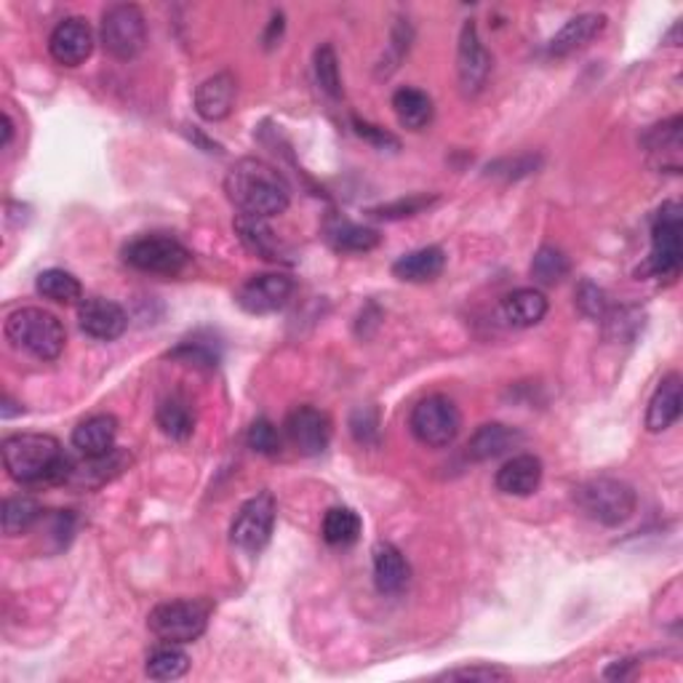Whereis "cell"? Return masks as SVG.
<instances>
[{"instance_id": "30bf717a", "label": "cell", "mask_w": 683, "mask_h": 683, "mask_svg": "<svg viewBox=\"0 0 683 683\" xmlns=\"http://www.w3.org/2000/svg\"><path fill=\"white\" fill-rule=\"evenodd\" d=\"M275 497L270 491L251 497L238 510L236 521L230 526V539L246 553H260L270 543L275 528Z\"/></svg>"}, {"instance_id": "5b68a950", "label": "cell", "mask_w": 683, "mask_h": 683, "mask_svg": "<svg viewBox=\"0 0 683 683\" xmlns=\"http://www.w3.org/2000/svg\"><path fill=\"white\" fill-rule=\"evenodd\" d=\"M577 504L588 519L599 521L603 526H619L636 513L638 497L630 483L601 476L577 489Z\"/></svg>"}, {"instance_id": "836d02e7", "label": "cell", "mask_w": 683, "mask_h": 683, "mask_svg": "<svg viewBox=\"0 0 683 683\" xmlns=\"http://www.w3.org/2000/svg\"><path fill=\"white\" fill-rule=\"evenodd\" d=\"M41 504L33 497H9L3 502V534L5 537H20L41 519Z\"/></svg>"}, {"instance_id": "277c9868", "label": "cell", "mask_w": 683, "mask_h": 683, "mask_svg": "<svg viewBox=\"0 0 683 683\" xmlns=\"http://www.w3.org/2000/svg\"><path fill=\"white\" fill-rule=\"evenodd\" d=\"M212 603L203 599H182L158 603L147 617V627L163 644H193L206 633Z\"/></svg>"}, {"instance_id": "52a82bcc", "label": "cell", "mask_w": 683, "mask_h": 683, "mask_svg": "<svg viewBox=\"0 0 683 683\" xmlns=\"http://www.w3.org/2000/svg\"><path fill=\"white\" fill-rule=\"evenodd\" d=\"M409 428L414 439L428 448H446L457 441L463 414L457 403L446 396H428L411 409Z\"/></svg>"}, {"instance_id": "1f68e13d", "label": "cell", "mask_w": 683, "mask_h": 683, "mask_svg": "<svg viewBox=\"0 0 683 683\" xmlns=\"http://www.w3.org/2000/svg\"><path fill=\"white\" fill-rule=\"evenodd\" d=\"M123 463H126V454L123 452H110L104 457H91L89 463L81 467H72V476L67 478V483L72 486H102L110 481L113 476H118Z\"/></svg>"}, {"instance_id": "ba28073f", "label": "cell", "mask_w": 683, "mask_h": 683, "mask_svg": "<svg viewBox=\"0 0 683 683\" xmlns=\"http://www.w3.org/2000/svg\"><path fill=\"white\" fill-rule=\"evenodd\" d=\"M123 262L139 273L180 275L190 264V251L169 236H141L123 249Z\"/></svg>"}, {"instance_id": "603a6c76", "label": "cell", "mask_w": 683, "mask_h": 683, "mask_svg": "<svg viewBox=\"0 0 683 683\" xmlns=\"http://www.w3.org/2000/svg\"><path fill=\"white\" fill-rule=\"evenodd\" d=\"M446 267V254L439 246H424V249L409 251L392 264V275L406 283H428L435 281Z\"/></svg>"}, {"instance_id": "d6a6232c", "label": "cell", "mask_w": 683, "mask_h": 683, "mask_svg": "<svg viewBox=\"0 0 683 683\" xmlns=\"http://www.w3.org/2000/svg\"><path fill=\"white\" fill-rule=\"evenodd\" d=\"M329 241L334 249L340 251H353V254H363V251L377 249L383 236L372 227H361L353 225V221H337L334 227L329 230Z\"/></svg>"}, {"instance_id": "484cf974", "label": "cell", "mask_w": 683, "mask_h": 683, "mask_svg": "<svg viewBox=\"0 0 683 683\" xmlns=\"http://www.w3.org/2000/svg\"><path fill=\"white\" fill-rule=\"evenodd\" d=\"M236 230L246 249L254 251V254L262 257V260L278 262L283 257V246L278 241V236H275V232L264 225V219L246 217V214H241V217L236 219Z\"/></svg>"}, {"instance_id": "b9f144b4", "label": "cell", "mask_w": 683, "mask_h": 683, "mask_svg": "<svg viewBox=\"0 0 683 683\" xmlns=\"http://www.w3.org/2000/svg\"><path fill=\"white\" fill-rule=\"evenodd\" d=\"M577 305H580L584 316L601 318L606 312V294L599 286H593V283H582L580 292H577Z\"/></svg>"}, {"instance_id": "74e56055", "label": "cell", "mask_w": 683, "mask_h": 683, "mask_svg": "<svg viewBox=\"0 0 683 683\" xmlns=\"http://www.w3.org/2000/svg\"><path fill=\"white\" fill-rule=\"evenodd\" d=\"M246 441H249V448H254L257 454H264V457H275L281 448V435L270 420H257L251 424Z\"/></svg>"}, {"instance_id": "4dcf8cb0", "label": "cell", "mask_w": 683, "mask_h": 683, "mask_svg": "<svg viewBox=\"0 0 683 683\" xmlns=\"http://www.w3.org/2000/svg\"><path fill=\"white\" fill-rule=\"evenodd\" d=\"M190 670V657L180 649V644H166L161 649L152 651L147 657L145 673L152 681H177L182 675H187Z\"/></svg>"}, {"instance_id": "ee69618b", "label": "cell", "mask_w": 683, "mask_h": 683, "mask_svg": "<svg viewBox=\"0 0 683 683\" xmlns=\"http://www.w3.org/2000/svg\"><path fill=\"white\" fill-rule=\"evenodd\" d=\"M0 123H3V139H0V147H9L11 137H14V123H11L9 113L0 115Z\"/></svg>"}, {"instance_id": "d590c367", "label": "cell", "mask_w": 683, "mask_h": 683, "mask_svg": "<svg viewBox=\"0 0 683 683\" xmlns=\"http://www.w3.org/2000/svg\"><path fill=\"white\" fill-rule=\"evenodd\" d=\"M316 78H318V86H321L326 94L340 100L342 96L340 61H337L334 48H331L329 43H323V46L316 52Z\"/></svg>"}, {"instance_id": "f35d334b", "label": "cell", "mask_w": 683, "mask_h": 683, "mask_svg": "<svg viewBox=\"0 0 683 683\" xmlns=\"http://www.w3.org/2000/svg\"><path fill=\"white\" fill-rule=\"evenodd\" d=\"M430 203H435V195H409V198H401L396 203H387V206L372 208L374 217L379 219H403V217H414V214L430 208Z\"/></svg>"}, {"instance_id": "5bb4252c", "label": "cell", "mask_w": 683, "mask_h": 683, "mask_svg": "<svg viewBox=\"0 0 683 683\" xmlns=\"http://www.w3.org/2000/svg\"><path fill=\"white\" fill-rule=\"evenodd\" d=\"M78 326L86 337L100 342H113L126 334L128 316L126 310L113 299L89 297L78 305Z\"/></svg>"}, {"instance_id": "4fadbf2b", "label": "cell", "mask_w": 683, "mask_h": 683, "mask_svg": "<svg viewBox=\"0 0 683 683\" xmlns=\"http://www.w3.org/2000/svg\"><path fill=\"white\" fill-rule=\"evenodd\" d=\"M286 435L292 446L305 457H318L331 443V420L329 414L316 406H297L286 417Z\"/></svg>"}, {"instance_id": "9c48e42d", "label": "cell", "mask_w": 683, "mask_h": 683, "mask_svg": "<svg viewBox=\"0 0 683 683\" xmlns=\"http://www.w3.org/2000/svg\"><path fill=\"white\" fill-rule=\"evenodd\" d=\"M657 278H675L681 273V206L675 201L662 203L651 225V257L646 264Z\"/></svg>"}, {"instance_id": "9a60e30c", "label": "cell", "mask_w": 683, "mask_h": 683, "mask_svg": "<svg viewBox=\"0 0 683 683\" xmlns=\"http://www.w3.org/2000/svg\"><path fill=\"white\" fill-rule=\"evenodd\" d=\"M48 52L57 65L65 67H78L94 52V30L91 24L81 20V16H70V20H61L54 27L52 38H48Z\"/></svg>"}, {"instance_id": "8992f818", "label": "cell", "mask_w": 683, "mask_h": 683, "mask_svg": "<svg viewBox=\"0 0 683 683\" xmlns=\"http://www.w3.org/2000/svg\"><path fill=\"white\" fill-rule=\"evenodd\" d=\"M100 38L104 52L121 61L137 59L147 46V22L139 5L118 3L102 14Z\"/></svg>"}, {"instance_id": "f6af8a7d", "label": "cell", "mask_w": 683, "mask_h": 683, "mask_svg": "<svg viewBox=\"0 0 683 683\" xmlns=\"http://www.w3.org/2000/svg\"><path fill=\"white\" fill-rule=\"evenodd\" d=\"M14 406H16V403H14V401H11V398H9V396H5V398H3V409H0V414H3V420H9V417L20 414V411H22V409H14Z\"/></svg>"}, {"instance_id": "f1b7e54d", "label": "cell", "mask_w": 683, "mask_h": 683, "mask_svg": "<svg viewBox=\"0 0 683 683\" xmlns=\"http://www.w3.org/2000/svg\"><path fill=\"white\" fill-rule=\"evenodd\" d=\"M35 288H38V294L43 299H52V301H57V305H72V301L83 299L81 281H78L72 273H67V270H59V267L43 270V273L38 275V281H35Z\"/></svg>"}, {"instance_id": "7bdbcfd3", "label": "cell", "mask_w": 683, "mask_h": 683, "mask_svg": "<svg viewBox=\"0 0 683 683\" xmlns=\"http://www.w3.org/2000/svg\"><path fill=\"white\" fill-rule=\"evenodd\" d=\"M353 433L361 443H374L377 441V411L374 409H358L353 417Z\"/></svg>"}, {"instance_id": "d6986e66", "label": "cell", "mask_w": 683, "mask_h": 683, "mask_svg": "<svg viewBox=\"0 0 683 683\" xmlns=\"http://www.w3.org/2000/svg\"><path fill=\"white\" fill-rule=\"evenodd\" d=\"M543 463L534 454H519L497 470V489L510 497H528L543 483Z\"/></svg>"}, {"instance_id": "d4e9b609", "label": "cell", "mask_w": 683, "mask_h": 683, "mask_svg": "<svg viewBox=\"0 0 683 683\" xmlns=\"http://www.w3.org/2000/svg\"><path fill=\"white\" fill-rule=\"evenodd\" d=\"M392 110H396L398 123H401L403 128H409V132H422V128H428L435 113L433 100H430L424 91L411 89V86L398 89L396 94H392Z\"/></svg>"}, {"instance_id": "cb8c5ba5", "label": "cell", "mask_w": 683, "mask_h": 683, "mask_svg": "<svg viewBox=\"0 0 683 683\" xmlns=\"http://www.w3.org/2000/svg\"><path fill=\"white\" fill-rule=\"evenodd\" d=\"M547 297L539 288H519V292L508 294L502 301V312L510 326L515 329H532V326L543 323L547 316Z\"/></svg>"}, {"instance_id": "4316f807", "label": "cell", "mask_w": 683, "mask_h": 683, "mask_svg": "<svg viewBox=\"0 0 683 683\" xmlns=\"http://www.w3.org/2000/svg\"><path fill=\"white\" fill-rule=\"evenodd\" d=\"M156 420H158V428H161L163 433L174 441H187L195 430V411L187 398H182V396L163 398L161 406H158Z\"/></svg>"}, {"instance_id": "e575fe53", "label": "cell", "mask_w": 683, "mask_h": 683, "mask_svg": "<svg viewBox=\"0 0 683 683\" xmlns=\"http://www.w3.org/2000/svg\"><path fill=\"white\" fill-rule=\"evenodd\" d=\"M566 275H569V260L561 249L556 246H543V249L534 254L532 262V278L539 286H558Z\"/></svg>"}, {"instance_id": "6da1fadb", "label": "cell", "mask_w": 683, "mask_h": 683, "mask_svg": "<svg viewBox=\"0 0 683 683\" xmlns=\"http://www.w3.org/2000/svg\"><path fill=\"white\" fill-rule=\"evenodd\" d=\"M225 193L238 212L257 219L278 217L292 203V190L278 169L260 158H241L232 163L225 177Z\"/></svg>"}, {"instance_id": "7c38bea8", "label": "cell", "mask_w": 683, "mask_h": 683, "mask_svg": "<svg viewBox=\"0 0 683 683\" xmlns=\"http://www.w3.org/2000/svg\"><path fill=\"white\" fill-rule=\"evenodd\" d=\"M457 76L459 89L465 96H478L483 91L486 81L491 76V54L478 38L476 22H465L463 35H459V52H457Z\"/></svg>"}, {"instance_id": "44dd1931", "label": "cell", "mask_w": 683, "mask_h": 683, "mask_svg": "<svg viewBox=\"0 0 683 683\" xmlns=\"http://www.w3.org/2000/svg\"><path fill=\"white\" fill-rule=\"evenodd\" d=\"M374 582L377 590L385 595H398L403 593L406 584L411 580L409 561L396 545L390 543H377L374 545Z\"/></svg>"}, {"instance_id": "ac0fdd59", "label": "cell", "mask_w": 683, "mask_h": 683, "mask_svg": "<svg viewBox=\"0 0 683 683\" xmlns=\"http://www.w3.org/2000/svg\"><path fill=\"white\" fill-rule=\"evenodd\" d=\"M236 78L230 72H217V76L206 78L195 91V110L206 121H225L236 104Z\"/></svg>"}, {"instance_id": "60d3db41", "label": "cell", "mask_w": 683, "mask_h": 683, "mask_svg": "<svg viewBox=\"0 0 683 683\" xmlns=\"http://www.w3.org/2000/svg\"><path fill=\"white\" fill-rule=\"evenodd\" d=\"M353 126H355V134H358L361 139L372 141V145L379 147V150H398V147H401V139H398L396 134L385 132V128L374 126V123L353 118Z\"/></svg>"}, {"instance_id": "e0dca14e", "label": "cell", "mask_w": 683, "mask_h": 683, "mask_svg": "<svg viewBox=\"0 0 683 683\" xmlns=\"http://www.w3.org/2000/svg\"><path fill=\"white\" fill-rule=\"evenodd\" d=\"M606 30V16L603 14H580L574 20H569L553 35V41L547 43V54L550 57H569V54L580 52V48L593 43L599 35Z\"/></svg>"}, {"instance_id": "f546056e", "label": "cell", "mask_w": 683, "mask_h": 683, "mask_svg": "<svg viewBox=\"0 0 683 683\" xmlns=\"http://www.w3.org/2000/svg\"><path fill=\"white\" fill-rule=\"evenodd\" d=\"M363 532L361 515L350 508H331L323 515V539L334 547H350L358 543Z\"/></svg>"}, {"instance_id": "ffe728a7", "label": "cell", "mask_w": 683, "mask_h": 683, "mask_svg": "<svg viewBox=\"0 0 683 683\" xmlns=\"http://www.w3.org/2000/svg\"><path fill=\"white\" fill-rule=\"evenodd\" d=\"M115 439H118V420L113 414H94L72 430V446L86 459L115 452Z\"/></svg>"}, {"instance_id": "7402d4cb", "label": "cell", "mask_w": 683, "mask_h": 683, "mask_svg": "<svg viewBox=\"0 0 683 683\" xmlns=\"http://www.w3.org/2000/svg\"><path fill=\"white\" fill-rule=\"evenodd\" d=\"M521 441V433L515 428H508L502 422H489L473 433L470 443H467V457L476 463H489V459L508 454L515 443Z\"/></svg>"}, {"instance_id": "7a4b0ae2", "label": "cell", "mask_w": 683, "mask_h": 683, "mask_svg": "<svg viewBox=\"0 0 683 683\" xmlns=\"http://www.w3.org/2000/svg\"><path fill=\"white\" fill-rule=\"evenodd\" d=\"M5 473L16 483H67L72 476L70 459L61 452V443L54 435L16 433L9 435L0 446Z\"/></svg>"}, {"instance_id": "8fae6325", "label": "cell", "mask_w": 683, "mask_h": 683, "mask_svg": "<svg viewBox=\"0 0 683 683\" xmlns=\"http://www.w3.org/2000/svg\"><path fill=\"white\" fill-rule=\"evenodd\" d=\"M294 294V281L283 273H262L249 278L238 292V305L251 316H270L288 305Z\"/></svg>"}, {"instance_id": "83f0119b", "label": "cell", "mask_w": 683, "mask_h": 683, "mask_svg": "<svg viewBox=\"0 0 683 683\" xmlns=\"http://www.w3.org/2000/svg\"><path fill=\"white\" fill-rule=\"evenodd\" d=\"M649 152L662 156L660 166L664 171H681V118L654 126L649 134Z\"/></svg>"}, {"instance_id": "3957f363", "label": "cell", "mask_w": 683, "mask_h": 683, "mask_svg": "<svg viewBox=\"0 0 683 683\" xmlns=\"http://www.w3.org/2000/svg\"><path fill=\"white\" fill-rule=\"evenodd\" d=\"M5 340L38 361H57L65 350L67 331L54 312L22 307L5 318Z\"/></svg>"}, {"instance_id": "8d00e7d4", "label": "cell", "mask_w": 683, "mask_h": 683, "mask_svg": "<svg viewBox=\"0 0 683 683\" xmlns=\"http://www.w3.org/2000/svg\"><path fill=\"white\" fill-rule=\"evenodd\" d=\"M439 679L443 681H483V683H494V681H510L513 675L508 670L500 668V664H467V668H454L441 673Z\"/></svg>"}, {"instance_id": "2e32d148", "label": "cell", "mask_w": 683, "mask_h": 683, "mask_svg": "<svg viewBox=\"0 0 683 683\" xmlns=\"http://www.w3.org/2000/svg\"><path fill=\"white\" fill-rule=\"evenodd\" d=\"M681 374H668L662 379L660 387L651 396L649 409H646V430L649 433H664L668 428H673L679 422L681 409H683V392H681Z\"/></svg>"}, {"instance_id": "ab89813d", "label": "cell", "mask_w": 683, "mask_h": 683, "mask_svg": "<svg viewBox=\"0 0 683 683\" xmlns=\"http://www.w3.org/2000/svg\"><path fill=\"white\" fill-rule=\"evenodd\" d=\"M169 358H182V361H187V363H201V366H217V361H219V353L217 350L212 348V344H206V342H182L180 348H174L169 353Z\"/></svg>"}]
</instances>
